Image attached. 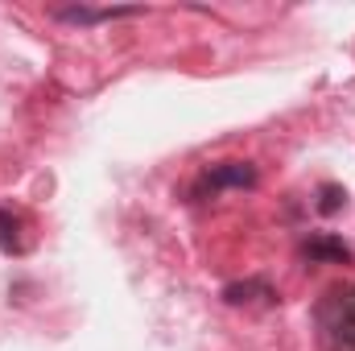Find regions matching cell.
Instances as JSON below:
<instances>
[{"label": "cell", "instance_id": "6da1fadb", "mask_svg": "<svg viewBox=\"0 0 355 351\" xmlns=\"http://www.w3.org/2000/svg\"><path fill=\"white\" fill-rule=\"evenodd\" d=\"M318 335L327 351H355V285H339L318 302Z\"/></svg>", "mask_w": 355, "mask_h": 351}, {"label": "cell", "instance_id": "7a4b0ae2", "mask_svg": "<svg viewBox=\"0 0 355 351\" xmlns=\"http://www.w3.org/2000/svg\"><path fill=\"white\" fill-rule=\"evenodd\" d=\"M207 186L211 190H227V186L244 190V186H257V166H248V162H223V166H215L207 174Z\"/></svg>", "mask_w": 355, "mask_h": 351}, {"label": "cell", "instance_id": "3957f363", "mask_svg": "<svg viewBox=\"0 0 355 351\" xmlns=\"http://www.w3.org/2000/svg\"><path fill=\"white\" fill-rule=\"evenodd\" d=\"M302 257L306 261H331V264H347L352 261V248L343 244V240H335V236H310L306 244H302Z\"/></svg>", "mask_w": 355, "mask_h": 351}, {"label": "cell", "instance_id": "277c9868", "mask_svg": "<svg viewBox=\"0 0 355 351\" xmlns=\"http://www.w3.org/2000/svg\"><path fill=\"white\" fill-rule=\"evenodd\" d=\"M58 21H75V25H99V21H120V17H141V8H54Z\"/></svg>", "mask_w": 355, "mask_h": 351}, {"label": "cell", "instance_id": "5b68a950", "mask_svg": "<svg viewBox=\"0 0 355 351\" xmlns=\"http://www.w3.org/2000/svg\"><path fill=\"white\" fill-rule=\"evenodd\" d=\"M257 293H261V298H268V302L277 298L268 281H236V285H227V289H223V302H227V306H244V302H252Z\"/></svg>", "mask_w": 355, "mask_h": 351}, {"label": "cell", "instance_id": "8992f818", "mask_svg": "<svg viewBox=\"0 0 355 351\" xmlns=\"http://www.w3.org/2000/svg\"><path fill=\"white\" fill-rule=\"evenodd\" d=\"M343 203H347V190H343V186H322V190H318V211H322V215H335Z\"/></svg>", "mask_w": 355, "mask_h": 351}]
</instances>
